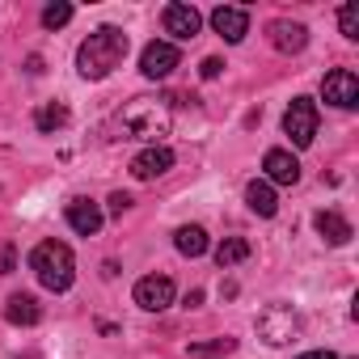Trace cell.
<instances>
[{
  "label": "cell",
  "mask_w": 359,
  "mask_h": 359,
  "mask_svg": "<svg viewBox=\"0 0 359 359\" xmlns=\"http://www.w3.org/2000/svg\"><path fill=\"white\" fill-rule=\"evenodd\" d=\"M123 60H127V34L118 26H97L76 51V68L85 81H106L114 68H123Z\"/></svg>",
  "instance_id": "1"
},
{
  "label": "cell",
  "mask_w": 359,
  "mask_h": 359,
  "mask_svg": "<svg viewBox=\"0 0 359 359\" xmlns=\"http://www.w3.org/2000/svg\"><path fill=\"white\" fill-rule=\"evenodd\" d=\"M169 123H173V114H169V106L161 97H131L118 110L114 131H123V140H148V144H156L169 131Z\"/></svg>",
  "instance_id": "2"
},
{
  "label": "cell",
  "mask_w": 359,
  "mask_h": 359,
  "mask_svg": "<svg viewBox=\"0 0 359 359\" xmlns=\"http://www.w3.org/2000/svg\"><path fill=\"white\" fill-rule=\"evenodd\" d=\"M30 271L39 275V283L47 292H68L76 279V258L64 241H39L30 250Z\"/></svg>",
  "instance_id": "3"
},
{
  "label": "cell",
  "mask_w": 359,
  "mask_h": 359,
  "mask_svg": "<svg viewBox=\"0 0 359 359\" xmlns=\"http://www.w3.org/2000/svg\"><path fill=\"white\" fill-rule=\"evenodd\" d=\"M283 131L296 148H309L317 135V102L313 97H292V106L283 110Z\"/></svg>",
  "instance_id": "4"
},
{
  "label": "cell",
  "mask_w": 359,
  "mask_h": 359,
  "mask_svg": "<svg viewBox=\"0 0 359 359\" xmlns=\"http://www.w3.org/2000/svg\"><path fill=\"white\" fill-rule=\"evenodd\" d=\"M296 330H300V317H296L287 304H266V309L258 313V338H262V342H271V346L292 342V338H296Z\"/></svg>",
  "instance_id": "5"
},
{
  "label": "cell",
  "mask_w": 359,
  "mask_h": 359,
  "mask_svg": "<svg viewBox=\"0 0 359 359\" xmlns=\"http://www.w3.org/2000/svg\"><path fill=\"white\" fill-rule=\"evenodd\" d=\"M321 93H325L330 106H338V110H355V106H359V76H355L351 68H334V72L321 81Z\"/></svg>",
  "instance_id": "6"
},
{
  "label": "cell",
  "mask_w": 359,
  "mask_h": 359,
  "mask_svg": "<svg viewBox=\"0 0 359 359\" xmlns=\"http://www.w3.org/2000/svg\"><path fill=\"white\" fill-rule=\"evenodd\" d=\"M173 279L169 275H144L140 283H135V304L140 309H148V313H165L169 304H173Z\"/></svg>",
  "instance_id": "7"
},
{
  "label": "cell",
  "mask_w": 359,
  "mask_h": 359,
  "mask_svg": "<svg viewBox=\"0 0 359 359\" xmlns=\"http://www.w3.org/2000/svg\"><path fill=\"white\" fill-rule=\"evenodd\" d=\"M177 60H182V55H177V47L173 43H148L144 51H140V72L148 76V81H165L173 68H177Z\"/></svg>",
  "instance_id": "8"
},
{
  "label": "cell",
  "mask_w": 359,
  "mask_h": 359,
  "mask_svg": "<svg viewBox=\"0 0 359 359\" xmlns=\"http://www.w3.org/2000/svg\"><path fill=\"white\" fill-rule=\"evenodd\" d=\"M161 22H165V34H173V39H195L199 30H203V18H199V9L195 5H182V0H173V5H165V13H161Z\"/></svg>",
  "instance_id": "9"
},
{
  "label": "cell",
  "mask_w": 359,
  "mask_h": 359,
  "mask_svg": "<svg viewBox=\"0 0 359 359\" xmlns=\"http://www.w3.org/2000/svg\"><path fill=\"white\" fill-rule=\"evenodd\" d=\"M169 169H173V148H165V144H148L144 152H135V156H131V173L140 177V182L165 177Z\"/></svg>",
  "instance_id": "10"
},
{
  "label": "cell",
  "mask_w": 359,
  "mask_h": 359,
  "mask_svg": "<svg viewBox=\"0 0 359 359\" xmlns=\"http://www.w3.org/2000/svg\"><path fill=\"white\" fill-rule=\"evenodd\" d=\"M266 39H271V47L283 51V55H296V51L309 47V30H304L300 22H287V18H275V22L266 26Z\"/></svg>",
  "instance_id": "11"
},
{
  "label": "cell",
  "mask_w": 359,
  "mask_h": 359,
  "mask_svg": "<svg viewBox=\"0 0 359 359\" xmlns=\"http://www.w3.org/2000/svg\"><path fill=\"white\" fill-rule=\"evenodd\" d=\"M262 169H266V182H275V187H296L300 182V161L287 148H271L262 156Z\"/></svg>",
  "instance_id": "12"
},
{
  "label": "cell",
  "mask_w": 359,
  "mask_h": 359,
  "mask_svg": "<svg viewBox=\"0 0 359 359\" xmlns=\"http://www.w3.org/2000/svg\"><path fill=\"white\" fill-rule=\"evenodd\" d=\"M212 26L224 43H241L250 34V13L237 5H220V9H212Z\"/></svg>",
  "instance_id": "13"
},
{
  "label": "cell",
  "mask_w": 359,
  "mask_h": 359,
  "mask_svg": "<svg viewBox=\"0 0 359 359\" xmlns=\"http://www.w3.org/2000/svg\"><path fill=\"white\" fill-rule=\"evenodd\" d=\"M64 216H68V229H72V233H81V237H93V233L102 229V220H106V216H102V208H97L93 199H72Z\"/></svg>",
  "instance_id": "14"
},
{
  "label": "cell",
  "mask_w": 359,
  "mask_h": 359,
  "mask_svg": "<svg viewBox=\"0 0 359 359\" xmlns=\"http://www.w3.org/2000/svg\"><path fill=\"white\" fill-rule=\"evenodd\" d=\"M245 203H250V212H254V216H262V220H271V216L279 212L275 187L266 182V177H254V182L245 187Z\"/></svg>",
  "instance_id": "15"
},
{
  "label": "cell",
  "mask_w": 359,
  "mask_h": 359,
  "mask_svg": "<svg viewBox=\"0 0 359 359\" xmlns=\"http://www.w3.org/2000/svg\"><path fill=\"white\" fill-rule=\"evenodd\" d=\"M5 317H9L13 325H39L43 309H39V300H34L30 292H13L9 304H5Z\"/></svg>",
  "instance_id": "16"
},
{
  "label": "cell",
  "mask_w": 359,
  "mask_h": 359,
  "mask_svg": "<svg viewBox=\"0 0 359 359\" xmlns=\"http://www.w3.org/2000/svg\"><path fill=\"white\" fill-rule=\"evenodd\" d=\"M173 245H177V254H182V258H203L208 254V233L199 224H182V229L173 233Z\"/></svg>",
  "instance_id": "17"
},
{
  "label": "cell",
  "mask_w": 359,
  "mask_h": 359,
  "mask_svg": "<svg viewBox=\"0 0 359 359\" xmlns=\"http://www.w3.org/2000/svg\"><path fill=\"white\" fill-rule=\"evenodd\" d=\"M317 233H321V241H330V245H346L355 233H351V224L338 216V212H317Z\"/></svg>",
  "instance_id": "18"
},
{
  "label": "cell",
  "mask_w": 359,
  "mask_h": 359,
  "mask_svg": "<svg viewBox=\"0 0 359 359\" xmlns=\"http://www.w3.org/2000/svg\"><path fill=\"white\" fill-rule=\"evenodd\" d=\"M64 123H68V106H64V102H47V106H39V110H34V127H39L43 135L60 131Z\"/></svg>",
  "instance_id": "19"
},
{
  "label": "cell",
  "mask_w": 359,
  "mask_h": 359,
  "mask_svg": "<svg viewBox=\"0 0 359 359\" xmlns=\"http://www.w3.org/2000/svg\"><path fill=\"white\" fill-rule=\"evenodd\" d=\"M250 258V241H241V237H224L220 245H216V262L220 266H237V262H245Z\"/></svg>",
  "instance_id": "20"
},
{
  "label": "cell",
  "mask_w": 359,
  "mask_h": 359,
  "mask_svg": "<svg viewBox=\"0 0 359 359\" xmlns=\"http://www.w3.org/2000/svg\"><path fill=\"white\" fill-rule=\"evenodd\" d=\"M68 22H72V5H68V0H55V5L43 9V26H47V30H60V26H68Z\"/></svg>",
  "instance_id": "21"
},
{
  "label": "cell",
  "mask_w": 359,
  "mask_h": 359,
  "mask_svg": "<svg viewBox=\"0 0 359 359\" xmlns=\"http://www.w3.org/2000/svg\"><path fill=\"white\" fill-rule=\"evenodd\" d=\"M338 26L346 39H359V5H342L338 9Z\"/></svg>",
  "instance_id": "22"
},
{
  "label": "cell",
  "mask_w": 359,
  "mask_h": 359,
  "mask_svg": "<svg viewBox=\"0 0 359 359\" xmlns=\"http://www.w3.org/2000/svg\"><path fill=\"white\" fill-rule=\"evenodd\" d=\"M229 351H233V338H216V342L191 346V359H212V355H229Z\"/></svg>",
  "instance_id": "23"
},
{
  "label": "cell",
  "mask_w": 359,
  "mask_h": 359,
  "mask_svg": "<svg viewBox=\"0 0 359 359\" xmlns=\"http://www.w3.org/2000/svg\"><path fill=\"white\" fill-rule=\"evenodd\" d=\"M199 72H203V81H216V76H220V72H224V60H216V55H208V60H203V68H199Z\"/></svg>",
  "instance_id": "24"
},
{
  "label": "cell",
  "mask_w": 359,
  "mask_h": 359,
  "mask_svg": "<svg viewBox=\"0 0 359 359\" xmlns=\"http://www.w3.org/2000/svg\"><path fill=\"white\" fill-rule=\"evenodd\" d=\"M127 208H131V195H123V191H114V195H110V216H123Z\"/></svg>",
  "instance_id": "25"
},
{
  "label": "cell",
  "mask_w": 359,
  "mask_h": 359,
  "mask_svg": "<svg viewBox=\"0 0 359 359\" xmlns=\"http://www.w3.org/2000/svg\"><path fill=\"white\" fill-rule=\"evenodd\" d=\"M13 266H18V254H13V245H5L0 250V275H13Z\"/></svg>",
  "instance_id": "26"
},
{
  "label": "cell",
  "mask_w": 359,
  "mask_h": 359,
  "mask_svg": "<svg viewBox=\"0 0 359 359\" xmlns=\"http://www.w3.org/2000/svg\"><path fill=\"white\" fill-rule=\"evenodd\" d=\"M199 304H203V292H199V287H195V292H187V309H199Z\"/></svg>",
  "instance_id": "27"
},
{
  "label": "cell",
  "mask_w": 359,
  "mask_h": 359,
  "mask_svg": "<svg viewBox=\"0 0 359 359\" xmlns=\"http://www.w3.org/2000/svg\"><path fill=\"white\" fill-rule=\"evenodd\" d=\"M300 359H338V355H334V351H304Z\"/></svg>",
  "instance_id": "28"
}]
</instances>
